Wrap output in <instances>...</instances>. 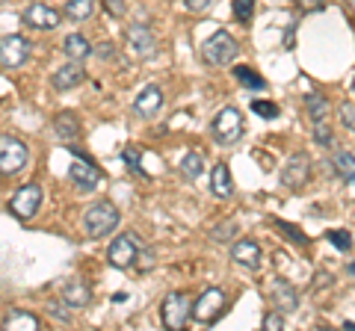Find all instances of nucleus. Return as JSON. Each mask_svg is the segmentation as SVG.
<instances>
[{
    "label": "nucleus",
    "mask_w": 355,
    "mask_h": 331,
    "mask_svg": "<svg viewBox=\"0 0 355 331\" xmlns=\"http://www.w3.org/2000/svg\"><path fill=\"white\" fill-rule=\"evenodd\" d=\"M314 142L320 148H331V145H335V134H331V127L326 125V121H317V125H314Z\"/></svg>",
    "instance_id": "28"
},
{
    "label": "nucleus",
    "mask_w": 355,
    "mask_h": 331,
    "mask_svg": "<svg viewBox=\"0 0 355 331\" xmlns=\"http://www.w3.org/2000/svg\"><path fill=\"white\" fill-rule=\"evenodd\" d=\"M62 51H65V57L74 60V62H83L89 53H92V45L80 36V33H71V36H65L62 42Z\"/></svg>",
    "instance_id": "19"
},
{
    "label": "nucleus",
    "mask_w": 355,
    "mask_h": 331,
    "mask_svg": "<svg viewBox=\"0 0 355 331\" xmlns=\"http://www.w3.org/2000/svg\"><path fill=\"white\" fill-rule=\"evenodd\" d=\"M308 178H311V160H308V154L299 151L284 163L282 184L287 186V190H302V186L308 184Z\"/></svg>",
    "instance_id": "10"
},
{
    "label": "nucleus",
    "mask_w": 355,
    "mask_h": 331,
    "mask_svg": "<svg viewBox=\"0 0 355 331\" xmlns=\"http://www.w3.org/2000/svg\"><path fill=\"white\" fill-rule=\"evenodd\" d=\"M331 166H335V172H338L347 184H355V154H349V151H338V154H335V160H331Z\"/></svg>",
    "instance_id": "24"
},
{
    "label": "nucleus",
    "mask_w": 355,
    "mask_h": 331,
    "mask_svg": "<svg viewBox=\"0 0 355 331\" xmlns=\"http://www.w3.org/2000/svg\"><path fill=\"white\" fill-rule=\"evenodd\" d=\"M340 121H343V127H355V107L352 104H340Z\"/></svg>",
    "instance_id": "36"
},
{
    "label": "nucleus",
    "mask_w": 355,
    "mask_h": 331,
    "mask_svg": "<svg viewBox=\"0 0 355 331\" xmlns=\"http://www.w3.org/2000/svg\"><path fill=\"white\" fill-rule=\"evenodd\" d=\"M329 242L335 249H340V251H349V246H352V237H349V231H329Z\"/></svg>",
    "instance_id": "32"
},
{
    "label": "nucleus",
    "mask_w": 355,
    "mask_h": 331,
    "mask_svg": "<svg viewBox=\"0 0 355 331\" xmlns=\"http://www.w3.org/2000/svg\"><path fill=\"white\" fill-rule=\"evenodd\" d=\"M252 15H254V0H234V18L240 24H249Z\"/></svg>",
    "instance_id": "30"
},
{
    "label": "nucleus",
    "mask_w": 355,
    "mask_h": 331,
    "mask_svg": "<svg viewBox=\"0 0 355 331\" xmlns=\"http://www.w3.org/2000/svg\"><path fill=\"white\" fill-rule=\"evenodd\" d=\"M231 258L240 267H249V269H258L261 267V246L254 240H240L234 242V249H231Z\"/></svg>",
    "instance_id": "16"
},
{
    "label": "nucleus",
    "mask_w": 355,
    "mask_h": 331,
    "mask_svg": "<svg viewBox=\"0 0 355 331\" xmlns=\"http://www.w3.org/2000/svg\"><path fill=\"white\" fill-rule=\"evenodd\" d=\"M48 314H51L53 319H62V323H69V319H71L69 311H65V307H57V305H51V307H48Z\"/></svg>",
    "instance_id": "40"
},
{
    "label": "nucleus",
    "mask_w": 355,
    "mask_h": 331,
    "mask_svg": "<svg viewBox=\"0 0 355 331\" xmlns=\"http://www.w3.org/2000/svg\"><path fill=\"white\" fill-rule=\"evenodd\" d=\"M42 323H39V316L36 314H27V311H9L6 316H3V328H24V331H33V328H39Z\"/></svg>",
    "instance_id": "22"
},
{
    "label": "nucleus",
    "mask_w": 355,
    "mask_h": 331,
    "mask_svg": "<svg viewBox=\"0 0 355 331\" xmlns=\"http://www.w3.org/2000/svg\"><path fill=\"white\" fill-rule=\"evenodd\" d=\"M210 3H214V0H184V6L190 9V12H205Z\"/></svg>",
    "instance_id": "37"
},
{
    "label": "nucleus",
    "mask_w": 355,
    "mask_h": 331,
    "mask_svg": "<svg viewBox=\"0 0 355 331\" xmlns=\"http://www.w3.org/2000/svg\"><path fill=\"white\" fill-rule=\"evenodd\" d=\"M53 130H57V136L71 142L77 139V134H80V121H77L74 113H60L57 118H53Z\"/></svg>",
    "instance_id": "21"
},
{
    "label": "nucleus",
    "mask_w": 355,
    "mask_h": 331,
    "mask_svg": "<svg viewBox=\"0 0 355 331\" xmlns=\"http://www.w3.org/2000/svg\"><path fill=\"white\" fill-rule=\"evenodd\" d=\"M349 3H352V6H355V0H349Z\"/></svg>",
    "instance_id": "44"
},
{
    "label": "nucleus",
    "mask_w": 355,
    "mask_h": 331,
    "mask_svg": "<svg viewBox=\"0 0 355 331\" xmlns=\"http://www.w3.org/2000/svg\"><path fill=\"white\" fill-rule=\"evenodd\" d=\"M225 305H228L225 293H222L219 287H207V290H205V293L193 302L190 316L196 319L198 325H214L216 319H219L222 314H225Z\"/></svg>",
    "instance_id": "2"
},
{
    "label": "nucleus",
    "mask_w": 355,
    "mask_h": 331,
    "mask_svg": "<svg viewBox=\"0 0 355 331\" xmlns=\"http://www.w3.org/2000/svg\"><path fill=\"white\" fill-rule=\"evenodd\" d=\"M190 299L184 293H169L160 305V316H163V325L166 328H184L187 319H190Z\"/></svg>",
    "instance_id": "8"
},
{
    "label": "nucleus",
    "mask_w": 355,
    "mask_h": 331,
    "mask_svg": "<svg viewBox=\"0 0 355 331\" xmlns=\"http://www.w3.org/2000/svg\"><path fill=\"white\" fill-rule=\"evenodd\" d=\"M137 255H139V240H137V234H119L113 240V246H110V251H107V258H110V263H113L116 269L133 267Z\"/></svg>",
    "instance_id": "9"
},
{
    "label": "nucleus",
    "mask_w": 355,
    "mask_h": 331,
    "mask_svg": "<svg viewBox=\"0 0 355 331\" xmlns=\"http://www.w3.org/2000/svg\"><path fill=\"white\" fill-rule=\"evenodd\" d=\"M160 107H163L160 86H146V89L137 95V101H133V113L142 116V118H151V116L160 113Z\"/></svg>",
    "instance_id": "15"
},
{
    "label": "nucleus",
    "mask_w": 355,
    "mask_h": 331,
    "mask_svg": "<svg viewBox=\"0 0 355 331\" xmlns=\"http://www.w3.org/2000/svg\"><path fill=\"white\" fill-rule=\"evenodd\" d=\"M121 222V213L116 211V204H110V202H98L92 204L86 211L83 216V231H86V237H92V240H101L107 234H113V231L119 228Z\"/></svg>",
    "instance_id": "1"
},
{
    "label": "nucleus",
    "mask_w": 355,
    "mask_h": 331,
    "mask_svg": "<svg viewBox=\"0 0 355 331\" xmlns=\"http://www.w3.org/2000/svg\"><path fill=\"white\" fill-rule=\"evenodd\" d=\"M95 12V0H69L65 3V18L71 21H86Z\"/></svg>",
    "instance_id": "26"
},
{
    "label": "nucleus",
    "mask_w": 355,
    "mask_h": 331,
    "mask_svg": "<svg viewBox=\"0 0 355 331\" xmlns=\"http://www.w3.org/2000/svg\"><path fill=\"white\" fill-rule=\"evenodd\" d=\"M302 12H314V9H323V0H296Z\"/></svg>",
    "instance_id": "39"
},
{
    "label": "nucleus",
    "mask_w": 355,
    "mask_h": 331,
    "mask_svg": "<svg viewBox=\"0 0 355 331\" xmlns=\"http://www.w3.org/2000/svg\"><path fill=\"white\" fill-rule=\"evenodd\" d=\"M30 151L18 136H0V175H18L27 166Z\"/></svg>",
    "instance_id": "6"
},
{
    "label": "nucleus",
    "mask_w": 355,
    "mask_h": 331,
    "mask_svg": "<svg viewBox=\"0 0 355 331\" xmlns=\"http://www.w3.org/2000/svg\"><path fill=\"white\" fill-rule=\"evenodd\" d=\"M27 60H30V42L21 33L0 39V69L12 71V69H21Z\"/></svg>",
    "instance_id": "7"
},
{
    "label": "nucleus",
    "mask_w": 355,
    "mask_h": 331,
    "mask_svg": "<svg viewBox=\"0 0 355 331\" xmlns=\"http://www.w3.org/2000/svg\"><path fill=\"white\" fill-rule=\"evenodd\" d=\"M234 77H237L243 86H249V89H263V86H266L263 77L254 71V69H249V65H237V69H234Z\"/></svg>",
    "instance_id": "27"
},
{
    "label": "nucleus",
    "mask_w": 355,
    "mask_h": 331,
    "mask_svg": "<svg viewBox=\"0 0 355 331\" xmlns=\"http://www.w3.org/2000/svg\"><path fill=\"white\" fill-rule=\"evenodd\" d=\"M210 130H214L219 145H237V142L243 139V116H240V109L237 107H222L219 113L214 116Z\"/></svg>",
    "instance_id": "4"
},
{
    "label": "nucleus",
    "mask_w": 355,
    "mask_h": 331,
    "mask_svg": "<svg viewBox=\"0 0 355 331\" xmlns=\"http://www.w3.org/2000/svg\"><path fill=\"white\" fill-rule=\"evenodd\" d=\"M252 113L261 116V118H275L279 116V107H275L272 101H252Z\"/></svg>",
    "instance_id": "33"
},
{
    "label": "nucleus",
    "mask_w": 355,
    "mask_h": 331,
    "mask_svg": "<svg viewBox=\"0 0 355 331\" xmlns=\"http://www.w3.org/2000/svg\"><path fill=\"white\" fill-rule=\"evenodd\" d=\"M83 77H86L83 65L71 60L69 65H62V69L53 71V77H51V86H53V89H57V92H69V89H74V86H80V83H83Z\"/></svg>",
    "instance_id": "14"
},
{
    "label": "nucleus",
    "mask_w": 355,
    "mask_h": 331,
    "mask_svg": "<svg viewBox=\"0 0 355 331\" xmlns=\"http://www.w3.org/2000/svg\"><path fill=\"white\" fill-rule=\"evenodd\" d=\"M237 53H240V45L234 42V36L225 33V30L214 33V36L202 45V60L207 65H228V62L237 60Z\"/></svg>",
    "instance_id": "3"
},
{
    "label": "nucleus",
    "mask_w": 355,
    "mask_h": 331,
    "mask_svg": "<svg viewBox=\"0 0 355 331\" xmlns=\"http://www.w3.org/2000/svg\"><path fill=\"white\" fill-rule=\"evenodd\" d=\"M110 12L121 15V12H125V3H121V0H110Z\"/></svg>",
    "instance_id": "41"
},
{
    "label": "nucleus",
    "mask_w": 355,
    "mask_h": 331,
    "mask_svg": "<svg viewBox=\"0 0 355 331\" xmlns=\"http://www.w3.org/2000/svg\"><path fill=\"white\" fill-rule=\"evenodd\" d=\"M272 302L279 305V311H296L299 307V293L284 278H275L272 281Z\"/></svg>",
    "instance_id": "18"
},
{
    "label": "nucleus",
    "mask_w": 355,
    "mask_h": 331,
    "mask_svg": "<svg viewBox=\"0 0 355 331\" xmlns=\"http://www.w3.org/2000/svg\"><path fill=\"white\" fill-rule=\"evenodd\" d=\"M178 169H181V175H184V178L196 181L198 175L205 172V154H198V151H190V154H187V157L181 160V166H178Z\"/></svg>",
    "instance_id": "25"
},
{
    "label": "nucleus",
    "mask_w": 355,
    "mask_h": 331,
    "mask_svg": "<svg viewBox=\"0 0 355 331\" xmlns=\"http://www.w3.org/2000/svg\"><path fill=\"white\" fill-rule=\"evenodd\" d=\"M128 48L137 53V57H151L154 51H157V39H154V33H151V27L146 24V21H137V24H130L128 27Z\"/></svg>",
    "instance_id": "11"
},
{
    "label": "nucleus",
    "mask_w": 355,
    "mask_h": 331,
    "mask_svg": "<svg viewBox=\"0 0 355 331\" xmlns=\"http://www.w3.org/2000/svg\"><path fill=\"white\" fill-rule=\"evenodd\" d=\"M121 160H125V166H128L133 175H142V178H146V169H142V163H139V151L137 148H125Z\"/></svg>",
    "instance_id": "31"
},
{
    "label": "nucleus",
    "mask_w": 355,
    "mask_h": 331,
    "mask_svg": "<svg viewBox=\"0 0 355 331\" xmlns=\"http://www.w3.org/2000/svg\"><path fill=\"white\" fill-rule=\"evenodd\" d=\"M69 178L80 186L83 193H92L98 184H101V169H98V166H92L89 160H77V163H71V169H69Z\"/></svg>",
    "instance_id": "12"
},
{
    "label": "nucleus",
    "mask_w": 355,
    "mask_h": 331,
    "mask_svg": "<svg viewBox=\"0 0 355 331\" xmlns=\"http://www.w3.org/2000/svg\"><path fill=\"white\" fill-rule=\"evenodd\" d=\"M89 302H92V290H89L83 281L71 278L69 284L62 287V305H69V307H86Z\"/></svg>",
    "instance_id": "17"
},
{
    "label": "nucleus",
    "mask_w": 355,
    "mask_h": 331,
    "mask_svg": "<svg viewBox=\"0 0 355 331\" xmlns=\"http://www.w3.org/2000/svg\"><path fill=\"white\" fill-rule=\"evenodd\" d=\"M234 234H237V225H234V222L216 225L214 231H210V237H214L216 242H228V240H234Z\"/></svg>",
    "instance_id": "34"
},
{
    "label": "nucleus",
    "mask_w": 355,
    "mask_h": 331,
    "mask_svg": "<svg viewBox=\"0 0 355 331\" xmlns=\"http://www.w3.org/2000/svg\"><path fill=\"white\" fill-rule=\"evenodd\" d=\"M275 228H279V231H284V237L287 240H293V242H299V246H308V237L302 234V231H299L296 225H291V222H284V219H275V222H272Z\"/></svg>",
    "instance_id": "29"
},
{
    "label": "nucleus",
    "mask_w": 355,
    "mask_h": 331,
    "mask_svg": "<svg viewBox=\"0 0 355 331\" xmlns=\"http://www.w3.org/2000/svg\"><path fill=\"white\" fill-rule=\"evenodd\" d=\"M24 24L36 30H53V27H60V12L44 3H33L24 9Z\"/></svg>",
    "instance_id": "13"
},
{
    "label": "nucleus",
    "mask_w": 355,
    "mask_h": 331,
    "mask_svg": "<svg viewBox=\"0 0 355 331\" xmlns=\"http://www.w3.org/2000/svg\"><path fill=\"white\" fill-rule=\"evenodd\" d=\"M352 92H355V77H352Z\"/></svg>",
    "instance_id": "43"
},
{
    "label": "nucleus",
    "mask_w": 355,
    "mask_h": 331,
    "mask_svg": "<svg viewBox=\"0 0 355 331\" xmlns=\"http://www.w3.org/2000/svg\"><path fill=\"white\" fill-rule=\"evenodd\" d=\"M349 275H352V278H355V263H349Z\"/></svg>",
    "instance_id": "42"
},
{
    "label": "nucleus",
    "mask_w": 355,
    "mask_h": 331,
    "mask_svg": "<svg viewBox=\"0 0 355 331\" xmlns=\"http://www.w3.org/2000/svg\"><path fill=\"white\" fill-rule=\"evenodd\" d=\"M116 53V48H113V42H101V45L95 48V57H101V60H110Z\"/></svg>",
    "instance_id": "38"
},
{
    "label": "nucleus",
    "mask_w": 355,
    "mask_h": 331,
    "mask_svg": "<svg viewBox=\"0 0 355 331\" xmlns=\"http://www.w3.org/2000/svg\"><path fill=\"white\" fill-rule=\"evenodd\" d=\"M263 328L266 331H282L284 328V316L279 311H270V314L263 316Z\"/></svg>",
    "instance_id": "35"
},
{
    "label": "nucleus",
    "mask_w": 355,
    "mask_h": 331,
    "mask_svg": "<svg viewBox=\"0 0 355 331\" xmlns=\"http://www.w3.org/2000/svg\"><path fill=\"white\" fill-rule=\"evenodd\" d=\"M39 207H42V186L33 181V184H24L12 198H9L6 211L15 219H21V222H27V219H33L39 213Z\"/></svg>",
    "instance_id": "5"
},
{
    "label": "nucleus",
    "mask_w": 355,
    "mask_h": 331,
    "mask_svg": "<svg viewBox=\"0 0 355 331\" xmlns=\"http://www.w3.org/2000/svg\"><path fill=\"white\" fill-rule=\"evenodd\" d=\"M210 190H214L216 198H228L231 193H234V186H231V172L225 163L214 166V175H210Z\"/></svg>",
    "instance_id": "20"
},
{
    "label": "nucleus",
    "mask_w": 355,
    "mask_h": 331,
    "mask_svg": "<svg viewBox=\"0 0 355 331\" xmlns=\"http://www.w3.org/2000/svg\"><path fill=\"white\" fill-rule=\"evenodd\" d=\"M305 109H308V116H311V121H326V116H329V101L320 92H308L305 95Z\"/></svg>",
    "instance_id": "23"
}]
</instances>
